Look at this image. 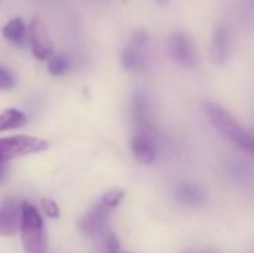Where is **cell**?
I'll return each mask as SVG.
<instances>
[{
	"mask_svg": "<svg viewBox=\"0 0 254 253\" xmlns=\"http://www.w3.org/2000/svg\"><path fill=\"white\" fill-rule=\"evenodd\" d=\"M205 113L211 122V125L232 145L238 149L252 154L254 143L252 133L241 125V122L222 104L208 101L205 103Z\"/></svg>",
	"mask_w": 254,
	"mask_h": 253,
	"instance_id": "6da1fadb",
	"label": "cell"
},
{
	"mask_svg": "<svg viewBox=\"0 0 254 253\" xmlns=\"http://www.w3.org/2000/svg\"><path fill=\"white\" fill-rule=\"evenodd\" d=\"M19 230L25 253H46L48 237L39 210L28 201H22L19 204Z\"/></svg>",
	"mask_w": 254,
	"mask_h": 253,
	"instance_id": "7a4b0ae2",
	"label": "cell"
},
{
	"mask_svg": "<svg viewBox=\"0 0 254 253\" xmlns=\"http://www.w3.org/2000/svg\"><path fill=\"white\" fill-rule=\"evenodd\" d=\"M48 149H49V143L40 137L25 136V134L0 137V164L25 155L40 154Z\"/></svg>",
	"mask_w": 254,
	"mask_h": 253,
	"instance_id": "3957f363",
	"label": "cell"
},
{
	"mask_svg": "<svg viewBox=\"0 0 254 253\" xmlns=\"http://www.w3.org/2000/svg\"><path fill=\"white\" fill-rule=\"evenodd\" d=\"M170 57L180 66L195 70L199 66V54L193 39L185 31H174L167 39Z\"/></svg>",
	"mask_w": 254,
	"mask_h": 253,
	"instance_id": "277c9868",
	"label": "cell"
},
{
	"mask_svg": "<svg viewBox=\"0 0 254 253\" xmlns=\"http://www.w3.org/2000/svg\"><path fill=\"white\" fill-rule=\"evenodd\" d=\"M27 43H30L33 57L39 61H46L55 52L54 40L39 16H34L27 27Z\"/></svg>",
	"mask_w": 254,
	"mask_h": 253,
	"instance_id": "5b68a950",
	"label": "cell"
},
{
	"mask_svg": "<svg viewBox=\"0 0 254 253\" xmlns=\"http://www.w3.org/2000/svg\"><path fill=\"white\" fill-rule=\"evenodd\" d=\"M129 118L135 125L137 131H150L153 115H152V101L149 94L137 88L131 94L129 100Z\"/></svg>",
	"mask_w": 254,
	"mask_h": 253,
	"instance_id": "8992f818",
	"label": "cell"
},
{
	"mask_svg": "<svg viewBox=\"0 0 254 253\" xmlns=\"http://www.w3.org/2000/svg\"><path fill=\"white\" fill-rule=\"evenodd\" d=\"M210 54L211 60L220 66L231 57V30L225 22H217L213 28Z\"/></svg>",
	"mask_w": 254,
	"mask_h": 253,
	"instance_id": "52a82bcc",
	"label": "cell"
},
{
	"mask_svg": "<svg viewBox=\"0 0 254 253\" xmlns=\"http://www.w3.org/2000/svg\"><path fill=\"white\" fill-rule=\"evenodd\" d=\"M129 149L140 164L149 166L156 160V148L150 131H137L129 140Z\"/></svg>",
	"mask_w": 254,
	"mask_h": 253,
	"instance_id": "ba28073f",
	"label": "cell"
},
{
	"mask_svg": "<svg viewBox=\"0 0 254 253\" xmlns=\"http://www.w3.org/2000/svg\"><path fill=\"white\" fill-rule=\"evenodd\" d=\"M110 210L109 207H106L104 204H97L95 207H92L82 219H80V231L88 236V237H94L98 236L107 225L109 216H110Z\"/></svg>",
	"mask_w": 254,
	"mask_h": 253,
	"instance_id": "9c48e42d",
	"label": "cell"
},
{
	"mask_svg": "<svg viewBox=\"0 0 254 253\" xmlns=\"http://www.w3.org/2000/svg\"><path fill=\"white\" fill-rule=\"evenodd\" d=\"M21 210L19 204L13 200H7L0 207V236L12 237L19 230Z\"/></svg>",
	"mask_w": 254,
	"mask_h": 253,
	"instance_id": "30bf717a",
	"label": "cell"
},
{
	"mask_svg": "<svg viewBox=\"0 0 254 253\" xmlns=\"http://www.w3.org/2000/svg\"><path fill=\"white\" fill-rule=\"evenodd\" d=\"M147 60H146V48H138L134 45H129L122 49L121 52V66L129 72H140L146 67Z\"/></svg>",
	"mask_w": 254,
	"mask_h": 253,
	"instance_id": "8fae6325",
	"label": "cell"
},
{
	"mask_svg": "<svg viewBox=\"0 0 254 253\" xmlns=\"http://www.w3.org/2000/svg\"><path fill=\"white\" fill-rule=\"evenodd\" d=\"M1 36L12 45L15 46H25L27 45V24L24 22L22 18H12L9 19L3 28H1Z\"/></svg>",
	"mask_w": 254,
	"mask_h": 253,
	"instance_id": "7c38bea8",
	"label": "cell"
},
{
	"mask_svg": "<svg viewBox=\"0 0 254 253\" xmlns=\"http://www.w3.org/2000/svg\"><path fill=\"white\" fill-rule=\"evenodd\" d=\"M27 124V115L19 109H4L0 112V133L9 130H18Z\"/></svg>",
	"mask_w": 254,
	"mask_h": 253,
	"instance_id": "4fadbf2b",
	"label": "cell"
},
{
	"mask_svg": "<svg viewBox=\"0 0 254 253\" xmlns=\"http://www.w3.org/2000/svg\"><path fill=\"white\" fill-rule=\"evenodd\" d=\"M176 197L186 204H199L204 201L202 191L190 183H182L176 188Z\"/></svg>",
	"mask_w": 254,
	"mask_h": 253,
	"instance_id": "5bb4252c",
	"label": "cell"
},
{
	"mask_svg": "<svg viewBox=\"0 0 254 253\" xmlns=\"http://www.w3.org/2000/svg\"><path fill=\"white\" fill-rule=\"evenodd\" d=\"M46 61H48V64H46L48 72H49L52 76H63V75H65V73L70 70V67H71V61L68 60V57L63 55V54H60V55H52V57L48 58Z\"/></svg>",
	"mask_w": 254,
	"mask_h": 253,
	"instance_id": "9a60e30c",
	"label": "cell"
},
{
	"mask_svg": "<svg viewBox=\"0 0 254 253\" xmlns=\"http://www.w3.org/2000/svg\"><path fill=\"white\" fill-rule=\"evenodd\" d=\"M124 195H125V192L122 189H110V191L103 194L101 204H104L109 209H115L124 200Z\"/></svg>",
	"mask_w": 254,
	"mask_h": 253,
	"instance_id": "2e32d148",
	"label": "cell"
},
{
	"mask_svg": "<svg viewBox=\"0 0 254 253\" xmlns=\"http://www.w3.org/2000/svg\"><path fill=\"white\" fill-rule=\"evenodd\" d=\"M15 86H16V79L13 73L7 67L0 66V91H9L13 89Z\"/></svg>",
	"mask_w": 254,
	"mask_h": 253,
	"instance_id": "e0dca14e",
	"label": "cell"
},
{
	"mask_svg": "<svg viewBox=\"0 0 254 253\" xmlns=\"http://www.w3.org/2000/svg\"><path fill=\"white\" fill-rule=\"evenodd\" d=\"M40 206H42V210L45 212L46 216L52 218V219H57L60 218V207L58 204L52 200V198H42L40 200Z\"/></svg>",
	"mask_w": 254,
	"mask_h": 253,
	"instance_id": "ac0fdd59",
	"label": "cell"
},
{
	"mask_svg": "<svg viewBox=\"0 0 254 253\" xmlns=\"http://www.w3.org/2000/svg\"><path fill=\"white\" fill-rule=\"evenodd\" d=\"M107 245H109V248L112 249H118L119 248V245H118V242H116V239H115V236L112 234V236H109V239H107Z\"/></svg>",
	"mask_w": 254,
	"mask_h": 253,
	"instance_id": "d6986e66",
	"label": "cell"
},
{
	"mask_svg": "<svg viewBox=\"0 0 254 253\" xmlns=\"http://www.w3.org/2000/svg\"><path fill=\"white\" fill-rule=\"evenodd\" d=\"M4 176H6V169L3 167V164H0V182L4 179Z\"/></svg>",
	"mask_w": 254,
	"mask_h": 253,
	"instance_id": "ffe728a7",
	"label": "cell"
},
{
	"mask_svg": "<svg viewBox=\"0 0 254 253\" xmlns=\"http://www.w3.org/2000/svg\"><path fill=\"white\" fill-rule=\"evenodd\" d=\"M158 3H161V4H165V3H168L170 0H156Z\"/></svg>",
	"mask_w": 254,
	"mask_h": 253,
	"instance_id": "44dd1931",
	"label": "cell"
},
{
	"mask_svg": "<svg viewBox=\"0 0 254 253\" xmlns=\"http://www.w3.org/2000/svg\"><path fill=\"white\" fill-rule=\"evenodd\" d=\"M110 253H128V252H118V251H113V252H110Z\"/></svg>",
	"mask_w": 254,
	"mask_h": 253,
	"instance_id": "7402d4cb",
	"label": "cell"
}]
</instances>
